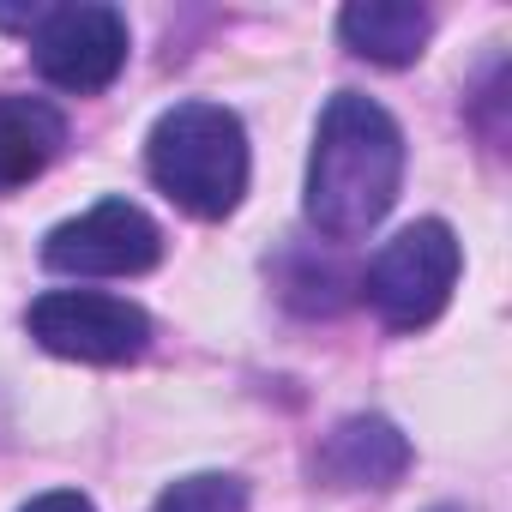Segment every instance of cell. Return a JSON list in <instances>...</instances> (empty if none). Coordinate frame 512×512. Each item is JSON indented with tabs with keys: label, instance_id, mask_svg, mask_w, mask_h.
<instances>
[{
	"label": "cell",
	"instance_id": "10",
	"mask_svg": "<svg viewBox=\"0 0 512 512\" xmlns=\"http://www.w3.org/2000/svg\"><path fill=\"white\" fill-rule=\"evenodd\" d=\"M151 512H247V482L223 470H199V476L169 482Z\"/></svg>",
	"mask_w": 512,
	"mask_h": 512
},
{
	"label": "cell",
	"instance_id": "9",
	"mask_svg": "<svg viewBox=\"0 0 512 512\" xmlns=\"http://www.w3.org/2000/svg\"><path fill=\"white\" fill-rule=\"evenodd\" d=\"M67 145V121L43 97H0V193L37 181Z\"/></svg>",
	"mask_w": 512,
	"mask_h": 512
},
{
	"label": "cell",
	"instance_id": "6",
	"mask_svg": "<svg viewBox=\"0 0 512 512\" xmlns=\"http://www.w3.org/2000/svg\"><path fill=\"white\" fill-rule=\"evenodd\" d=\"M31 61L55 91L91 97L115 85V73L127 67V19L115 7H97V0L49 7L43 25L31 31Z\"/></svg>",
	"mask_w": 512,
	"mask_h": 512
},
{
	"label": "cell",
	"instance_id": "7",
	"mask_svg": "<svg viewBox=\"0 0 512 512\" xmlns=\"http://www.w3.org/2000/svg\"><path fill=\"white\" fill-rule=\"evenodd\" d=\"M404 470H410V440L386 416H350L314 452V476L326 488H392Z\"/></svg>",
	"mask_w": 512,
	"mask_h": 512
},
{
	"label": "cell",
	"instance_id": "8",
	"mask_svg": "<svg viewBox=\"0 0 512 512\" xmlns=\"http://www.w3.org/2000/svg\"><path fill=\"white\" fill-rule=\"evenodd\" d=\"M434 19L410 0H356V7L338 13V37L350 55L374 61V67H410L428 49Z\"/></svg>",
	"mask_w": 512,
	"mask_h": 512
},
{
	"label": "cell",
	"instance_id": "5",
	"mask_svg": "<svg viewBox=\"0 0 512 512\" xmlns=\"http://www.w3.org/2000/svg\"><path fill=\"white\" fill-rule=\"evenodd\" d=\"M163 260V229L133 199H97L43 241V266L67 278H139Z\"/></svg>",
	"mask_w": 512,
	"mask_h": 512
},
{
	"label": "cell",
	"instance_id": "3",
	"mask_svg": "<svg viewBox=\"0 0 512 512\" xmlns=\"http://www.w3.org/2000/svg\"><path fill=\"white\" fill-rule=\"evenodd\" d=\"M458 235L440 223V217H422L410 229H398L374 260H368V278H362V296L374 302V314L392 326V332H416L428 320H440V308L452 302V284H458Z\"/></svg>",
	"mask_w": 512,
	"mask_h": 512
},
{
	"label": "cell",
	"instance_id": "11",
	"mask_svg": "<svg viewBox=\"0 0 512 512\" xmlns=\"http://www.w3.org/2000/svg\"><path fill=\"white\" fill-rule=\"evenodd\" d=\"M19 512H97L85 494H73V488H49V494H37V500H25Z\"/></svg>",
	"mask_w": 512,
	"mask_h": 512
},
{
	"label": "cell",
	"instance_id": "4",
	"mask_svg": "<svg viewBox=\"0 0 512 512\" xmlns=\"http://www.w3.org/2000/svg\"><path fill=\"white\" fill-rule=\"evenodd\" d=\"M25 326H31V338H37L49 356L97 362V368L139 362L145 344H151L145 308L127 302V296H103V290H49V296L31 302Z\"/></svg>",
	"mask_w": 512,
	"mask_h": 512
},
{
	"label": "cell",
	"instance_id": "1",
	"mask_svg": "<svg viewBox=\"0 0 512 512\" xmlns=\"http://www.w3.org/2000/svg\"><path fill=\"white\" fill-rule=\"evenodd\" d=\"M404 181V133L398 121L362 97L338 91L320 115L308 157V223L326 241H362L398 199Z\"/></svg>",
	"mask_w": 512,
	"mask_h": 512
},
{
	"label": "cell",
	"instance_id": "2",
	"mask_svg": "<svg viewBox=\"0 0 512 512\" xmlns=\"http://www.w3.org/2000/svg\"><path fill=\"white\" fill-rule=\"evenodd\" d=\"M145 169L181 211L217 223L247 193V133L223 103H175L151 127Z\"/></svg>",
	"mask_w": 512,
	"mask_h": 512
}]
</instances>
